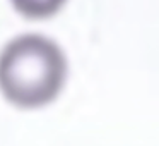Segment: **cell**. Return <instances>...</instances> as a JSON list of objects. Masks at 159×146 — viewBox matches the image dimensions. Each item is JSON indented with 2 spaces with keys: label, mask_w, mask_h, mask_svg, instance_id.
I'll list each match as a JSON object with an SVG mask.
<instances>
[{
  "label": "cell",
  "mask_w": 159,
  "mask_h": 146,
  "mask_svg": "<svg viewBox=\"0 0 159 146\" xmlns=\"http://www.w3.org/2000/svg\"><path fill=\"white\" fill-rule=\"evenodd\" d=\"M14 9L26 19H48L60 12L67 0H11Z\"/></svg>",
  "instance_id": "cell-2"
},
{
  "label": "cell",
  "mask_w": 159,
  "mask_h": 146,
  "mask_svg": "<svg viewBox=\"0 0 159 146\" xmlns=\"http://www.w3.org/2000/svg\"><path fill=\"white\" fill-rule=\"evenodd\" d=\"M67 79L62 48L41 35H22L0 53V91L17 108H41L52 103Z\"/></svg>",
  "instance_id": "cell-1"
}]
</instances>
